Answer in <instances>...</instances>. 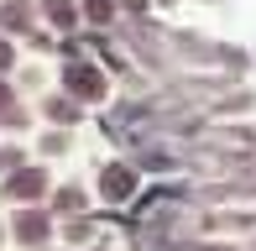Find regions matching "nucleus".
Listing matches in <instances>:
<instances>
[{
    "mask_svg": "<svg viewBox=\"0 0 256 251\" xmlns=\"http://www.w3.org/2000/svg\"><path fill=\"white\" fill-rule=\"evenodd\" d=\"M21 236H26V241H42V230H48V220H42V214H21V225H16Z\"/></svg>",
    "mask_w": 256,
    "mask_h": 251,
    "instance_id": "nucleus-4",
    "label": "nucleus"
},
{
    "mask_svg": "<svg viewBox=\"0 0 256 251\" xmlns=\"http://www.w3.org/2000/svg\"><path fill=\"white\" fill-rule=\"evenodd\" d=\"M52 21H58V26H68V21H74V6H63V0H52Z\"/></svg>",
    "mask_w": 256,
    "mask_h": 251,
    "instance_id": "nucleus-5",
    "label": "nucleus"
},
{
    "mask_svg": "<svg viewBox=\"0 0 256 251\" xmlns=\"http://www.w3.org/2000/svg\"><path fill=\"white\" fill-rule=\"evenodd\" d=\"M6 188L16 194V199H32V194H42V188H48V178H42L37 168H26V173H16V178H10Z\"/></svg>",
    "mask_w": 256,
    "mask_h": 251,
    "instance_id": "nucleus-3",
    "label": "nucleus"
},
{
    "mask_svg": "<svg viewBox=\"0 0 256 251\" xmlns=\"http://www.w3.org/2000/svg\"><path fill=\"white\" fill-rule=\"evenodd\" d=\"M68 94H78V100H100L104 94V78H100V68H89V63H68Z\"/></svg>",
    "mask_w": 256,
    "mask_h": 251,
    "instance_id": "nucleus-1",
    "label": "nucleus"
},
{
    "mask_svg": "<svg viewBox=\"0 0 256 251\" xmlns=\"http://www.w3.org/2000/svg\"><path fill=\"white\" fill-rule=\"evenodd\" d=\"M10 63V48H6V42H0V68H6Z\"/></svg>",
    "mask_w": 256,
    "mask_h": 251,
    "instance_id": "nucleus-7",
    "label": "nucleus"
},
{
    "mask_svg": "<svg viewBox=\"0 0 256 251\" xmlns=\"http://www.w3.org/2000/svg\"><path fill=\"white\" fill-rule=\"evenodd\" d=\"M89 16H94V21H104V16H110V0H89Z\"/></svg>",
    "mask_w": 256,
    "mask_h": 251,
    "instance_id": "nucleus-6",
    "label": "nucleus"
},
{
    "mask_svg": "<svg viewBox=\"0 0 256 251\" xmlns=\"http://www.w3.org/2000/svg\"><path fill=\"white\" fill-rule=\"evenodd\" d=\"M100 188H104V199H126V194L136 188V178H131V168H104Z\"/></svg>",
    "mask_w": 256,
    "mask_h": 251,
    "instance_id": "nucleus-2",
    "label": "nucleus"
},
{
    "mask_svg": "<svg viewBox=\"0 0 256 251\" xmlns=\"http://www.w3.org/2000/svg\"><path fill=\"white\" fill-rule=\"evenodd\" d=\"M126 6H131V10H142V6H146V0H126Z\"/></svg>",
    "mask_w": 256,
    "mask_h": 251,
    "instance_id": "nucleus-8",
    "label": "nucleus"
}]
</instances>
